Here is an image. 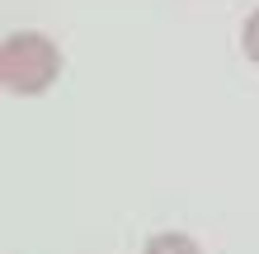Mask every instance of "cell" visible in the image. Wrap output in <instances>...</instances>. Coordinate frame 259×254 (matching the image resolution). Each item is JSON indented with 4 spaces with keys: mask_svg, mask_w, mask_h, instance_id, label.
Returning <instances> with one entry per match:
<instances>
[{
    "mask_svg": "<svg viewBox=\"0 0 259 254\" xmlns=\"http://www.w3.org/2000/svg\"><path fill=\"white\" fill-rule=\"evenodd\" d=\"M142 254H203V249H198V240L184 235V231H156L142 245Z\"/></svg>",
    "mask_w": 259,
    "mask_h": 254,
    "instance_id": "7a4b0ae2",
    "label": "cell"
},
{
    "mask_svg": "<svg viewBox=\"0 0 259 254\" xmlns=\"http://www.w3.org/2000/svg\"><path fill=\"white\" fill-rule=\"evenodd\" d=\"M62 76V52L48 33L38 28H19L5 38L0 47V80L10 94H42L52 89V80Z\"/></svg>",
    "mask_w": 259,
    "mask_h": 254,
    "instance_id": "6da1fadb",
    "label": "cell"
},
{
    "mask_svg": "<svg viewBox=\"0 0 259 254\" xmlns=\"http://www.w3.org/2000/svg\"><path fill=\"white\" fill-rule=\"evenodd\" d=\"M240 52H245L250 62L259 66V10H250L245 24H240Z\"/></svg>",
    "mask_w": 259,
    "mask_h": 254,
    "instance_id": "3957f363",
    "label": "cell"
}]
</instances>
